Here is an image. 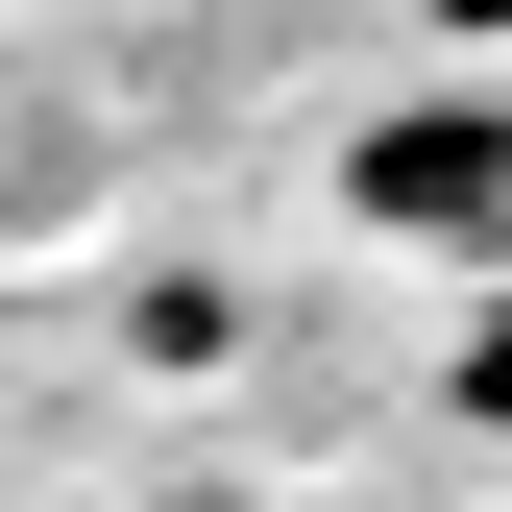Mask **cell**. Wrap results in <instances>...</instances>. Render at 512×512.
I'll return each mask as SVG.
<instances>
[{"label":"cell","instance_id":"obj_1","mask_svg":"<svg viewBox=\"0 0 512 512\" xmlns=\"http://www.w3.org/2000/svg\"><path fill=\"white\" fill-rule=\"evenodd\" d=\"M342 196H366V244H464V269H512V98H488V74L391 98V122L342 147Z\"/></svg>","mask_w":512,"mask_h":512},{"label":"cell","instance_id":"obj_2","mask_svg":"<svg viewBox=\"0 0 512 512\" xmlns=\"http://www.w3.org/2000/svg\"><path fill=\"white\" fill-rule=\"evenodd\" d=\"M464 439H512V269H488V342H464Z\"/></svg>","mask_w":512,"mask_h":512},{"label":"cell","instance_id":"obj_3","mask_svg":"<svg viewBox=\"0 0 512 512\" xmlns=\"http://www.w3.org/2000/svg\"><path fill=\"white\" fill-rule=\"evenodd\" d=\"M171 512H244V488H171Z\"/></svg>","mask_w":512,"mask_h":512}]
</instances>
